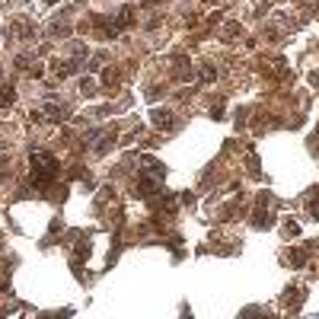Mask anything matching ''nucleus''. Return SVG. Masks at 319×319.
<instances>
[{"label":"nucleus","instance_id":"obj_6","mask_svg":"<svg viewBox=\"0 0 319 319\" xmlns=\"http://www.w3.org/2000/svg\"><path fill=\"white\" fill-rule=\"evenodd\" d=\"M16 99V93H13V86H7V90L0 93V102H3V106H10V102H13Z\"/></svg>","mask_w":319,"mask_h":319},{"label":"nucleus","instance_id":"obj_3","mask_svg":"<svg viewBox=\"0 0 319 319\" xmlns=\"http://www.w3.org/2000/svg\"><path fill=\"white\" fill-rule=\"evenodd\" d=\"M201 80H205V83H214V80H217V67H214V64H201Z\"/></svg>","mask_w":319,"mask_h":319},{"label":"nucleus","instance_id":"obj_5","mask_svg":"<svg viewBox=\"0 0 319 319\" xmlns=\"http://www.w3.org/2000/svg\"><path fill=\"white\" fill-rule=\"evenodd\" d=\"M284 236H300V227H297V221H284Z\"/></svg>","mask_w":319,"mask_h":319},{"label":"nucleus","instance_id":"obj_4","mask_svg":"<svg viewBox=\"0 0 319 319\" xmlns=\"http://www.w3.org/2000/svg\"><path fill=\"white\" fill-rule=\"evenodd\" d=\"M287 262H290V265H294V268H300V265H303V262H306V258H303V252H300V249H294V252H287Z\"/></svg>","mask_w":319,"mask_h":319},{"label":"nucleus","instance_id":"obj_2","mask_svg":"<svg viewBox=\"0 0 319 319\" xmlns=\"http://www.w3.org/2000/svg\"><path fill=\"white\" fill-rule=\"evenodd\" d=\"M153 125H160V128H163V131H169V128H173V115H169L166 112V109H157V112H153Z\"/></svg>","mask_w":319,"mask_h":319},{"label":"nucleus","instance_id":"obj_7","mask_svg":"<svg viewBox=\"0 0 319 319\" xmlns=\"http://www.w3.org/2000/svg\"><path fill=\"white\" fill-rule=\"evenodd\" d=\"M310 217H313V221H319V201H316V205H310Z\"/></svg>","mask_w":319,"mask_h":319},{"label":"nucleus","instance_id":"obj_1","mask_svg":"<svg viewBox=\"0 0 319 319\" xmlns=\"http://www.w3.org/2000/svg\"><path fill=\"white\" fill-rule=\"evenodd\" d=\"M29 163H32V185H35L38 191H45L48 182L58 175V160H54L51 153H45V150H32Z\"/></svg>","mask_w":319,"mask_h":319}]
</instances>
